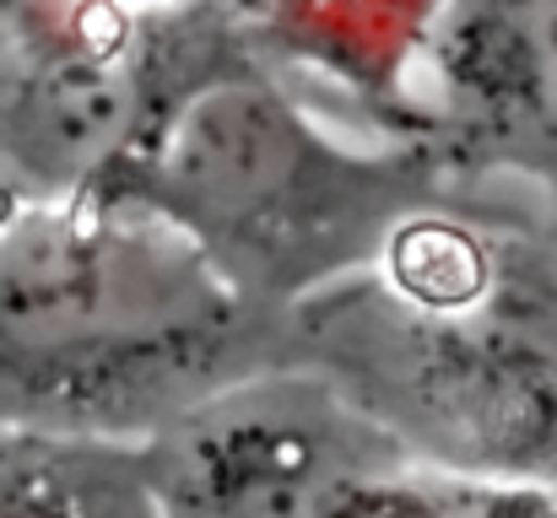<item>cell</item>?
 Here are the masks:
<instances>
[{
    "label": "cell",
    "mask_w": 557,
    "mask_h": 518,
    "mask_svg": "<svg viewBox=\"0 0 557 518\" xmlns=\"http://www.w3.org/2000/svg\"><path fill=\"white\" fill-rule=\"evenodd\" d=\"M293 367L287 314L141 211L54 200L0 222V432L141 448Z\"/></svg>",
    "instance_id": "1"
},
{
    "label": "cell",
    "mask_w": 557,
    "mask_h": 518,
    "mask_svg": "<svg viewBox=\"0 0 557 518\" xmlns=\"http://www.w3.org/2000/svg\"><path fill=\"white\" fill-rule=\"evenodd\" d=\"M103 205L174 227L233 292L287 314L314 287L373 265L444 194L428 163L352 157L304 125L276 87L233 76L185 103Z\"/></svg>",
    "instance_id": "2"
},
{
    "label": "cell",
    "mask_w": 557,
    "mask_h": 518,
    "mask_svg": "<svg viewBox=\"0 0 557 518\" xmlns=\"http://www.w3.org/2000/svg\"><path fill=\"white\" fill-rule=\"evenodd\" d=\"M0 518H163L147 454L0 432Z\"/></svg>",
    "instance_id": "3"
}]
</instances>
